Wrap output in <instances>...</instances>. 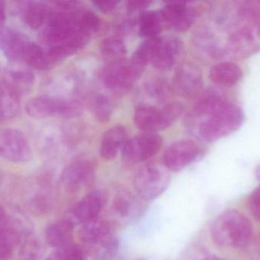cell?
<instances>
[{"mask_svg":"<svg viewBox=\"0 0 260 260\" xmlns=\"http://www.w3.org/2000/svg\"><path fill=\"white\" fill-rule=\"evenodd\" d=\"M252 235L251 222L238 210H227L220 214L211 229L215 244L225 248L245 247L251 240Z\"/></svg>","mask_w":260,"mask_h":260,"instance_id":"cell-1","label":"cell"},{"mask_svg":"<svg viewBox=\"0 0 260 260\" xmlns=\"http://www.w3.org/2000/svg\"><path fill=\"white\" fill-rule=\"evenodd\" d=\"M197 119L200 120L199 135L205 141L212 143L239 129L244 123V114L241 108L229 102L218 111Z\"/></svg>","mask_w":260,"mask_h":260,"instance_id":"cell-2","label":"cell"},{"mask_svg":"<svg viewBox=\"0 0 260 260\" xmlns=\"http://www.w3.org/2000/svg\"><path fill=\"white\" fill-rule=\"evenodd\" d=\"M183 104L172 102L162 108L151 105H140L134 113V122L145 133H157L171 127L183 114Z\"/></svg>","mask_w":260,"mask_h":260,"instance_id":"cell-3","label":"cell"},{"mask_svg":"<svg viewBox=\"0 0 260 260\" xmlns=\"http://www.w3.org/2000/svg\"><path fill=\"white\" fill-rule=\"evenodd\" d=\"M170 171L165 166L151 163L141 167L133 179V186L139 197L151 201L160 196L171 183Z\"/></svg>","mask_w":260,"mask_h":260,"instance_id":"cell-4","label":"cell"},{"mask_svg":"<svg viewBox=\"0 0 260 260\" xmlns=\"http://www.w3.org/2000/svg\"><path fill=\"white\" fill-rule=\"evenodd\" d=\"M79 104L52 96H40L30 99L25 111L35 119H44L53 116H74L79 114Z\"/></svg>","mask_w":260,"mask_h":260,"instance_id":"cell-5","label":"cell"},{"mask_svg":"<svg viewBox=\"0 0 260 260\" xmlns=\"http://www.w3.org/2000/svg\"><path fill=\"white\" fill-rule=\"evenodd\" d=\"M144 70L131 59L112 61L102 71V80L111 90H128L140 78Z\"/></svg>","mask_w":260,"mask_h":260,"instance_id":"cell-6","label":"cell"},{"mask_svg":"<svg viewBox=\"0 0 260 260\" xmlns=\"http://www.w3.org/2000/svg\"><path fill=\"white\" fill-rule=\"evenodd\" d=\"M163 138L157 133H145L128 139L122 148V158L130 165L146 161L157 154L161 148Z\"/></svg>","mask_w":260,"mask_h":260,"instance_id":"cell-7","label":"cell"},{"mask_svg":"<svg viewBox=\"0 0 260 260\" xmlns=\"http://www.w3.org/2000/svg\"><path fill=\"white\" fill-rule=\"evenodd\" d=\"M183 41L176 37H160L156 39L151 64L162 71L172 69L184 54Z\"/></svg>","mask_w":260,"mask_h":260,"instance_id":"cell-8","label":"cell"},{"mask_svg":"<svg viewBox=\"0 0 260 260\" xmlns=\"http://www.w3.org/2000/svg\"><path fill=\"white\" fill-rule=\"evenodd\" d=\"M0 155L13 163H24L31 158L30 145L18 129L9 128L0 133Z\"/></svg>","mask_w":260,"mask_h":260,"instance_id":"cell-9","label":"cell"},{"mask_svg":"<svg viewBox=\"0 0 260 260\" xmlns=\"http://www.w3.org/2000/svg\"><path fill=\"white\" fill-rule=\"evenodd\" d=\"M200 145L193 140L173 143L164 154V164L171 172H179L197 160L201 154Z\"/></svg>","mask_w":260,"mask_h":260,"instance_id":"cell-10","label":"cell"},{"mask_svg":"<svg viewBox=\"0 0 260 260\" xmlns=\"http://www.w3.org/2000/svg\"><path fill=\"white\" fill-rule=\"evenodd\" d=\"M94 166L87 160H78L69 164L62 171L61 181L67 192L77 193L92 183Z\"/></svg>","mask_w":260,"mask_h":260,"instance_id":"cell-11","label":"cell"},{"mask_svg":"<svg viewBox=\"0 0 260 260\" xmlns=\"http://www.w3.org/2000/svg\"><path fill=\"white\" fill-rule=\"evenodd\" d=\"M160 12L164 24L176 32H186L195 21V10L185 2L168 3Z\"/></svg>","mask_w":260,"mask_h":260,"instance_id":"cell-12","label":"cell"},{"mask_svg":"<svg viewBox=\"0 0 260 260\" xmlns=\"http://www.w3.org/2000/svg\"><path fill=\"white\" fill-rule=\"evenodd\" d=\"M203 78L198 67L190 64L180 66L174 77V86L180 96L192 97L203 88Z\"/></svg>","mask_w":260,"mask_h":260,"instance_id":"cell-13","label":"cell"},{"mask_svg":"<svg viewBox=\"0 0 260 260\" xmlns=\"http://www.w3.org/2000/svg\"><path fill=\"white\" fill-rule=\"evenodd\" d=\"M227 49L234 56L247 58L260 50L259 38L249 29L239 26L229 35Z\"/></svg>","mask_w":260,"mask_h":260,"instance_id":"cell-14","label":"cell"},{"mask_svg":"<svg viewBox=\"0 0 260 260\" xmlns=\"http://www.w3.org/2000/svg\"><path fill=\"white\" fill-rule=\"evenodd\" d=\"M105 205V197L99 190L87 194L72 209L71 218L75 224H82L98 218Z\"/></svg>","mask_w":260,"mask_h":260,"instance_id":"cell-15","label":"cell"},{"mask_svg":"<svg viewBox=\"0 0 260 260\" xmlns=\"http://www.w3.org/2000/svg\"><path fill=\"white\" fill-rule=\"evenodd\" d=\"M30 38L15 29H0V49L5 56L13 61H23Z\"/></svg>","mask_w":260,"mask_h":260,"instance_id":"cell-16","label":"cell"},{"mask_svg":"<svg viewBox=\"0 0 260 260\" xmlns=\"http://www.w3.org/2000/svg\"><path fill=\"white\" fill-rule=\"evenodd\" d=\"M115 235L114 226L106 220L97 218L81 225L78 238L84 247L106 241Z\"/></svg>","mask_w":260,"mask_h":260,"instance_id":"cell-17","label":"cell"},{"mask_svg":"<svg viewBox=\"0 0 260 260\" xmlns=\"http://www.w3.org/2000/svg\"><path fill=\"white\" fill-rule=\"evenodd\" d=\"M75 225L70 218L59 220L50 224L45 232L47 244L53 248L58 249L73 244Z\"/></svg>","mask_w":260,"mask_h":260,"instance_id":"cell-18","label":"cell"},{"mask_svg":"<svg viewBox=\"0 0 260 260\" xmlns=\"http://www.w3.org/2000/svg\"><path fill=\"white\" fill-rule=\"evenodd\" d=\"M128 140V133L125 127L116 125L105 132L101 143V156L106 160L116 158L120 150Z\"/></svg>","mask_w":260,"mask_h":260,"instance_id":"cell-19","label":"cell"},{"mask_svg":"<svg viewBox=\"0 0 260 260\" xmlns=\"http://www.w3.org/2000/svg\"><path fill=\"white\" fill-rule=\"evenodd\" d=\"M20 13L24 22L33 30L41 28L48 20L50 11L42 2H21Z\"/></svg>","mask_w":260,"mask_h":260,"instance_id":"cell-20","label":"cell"},{"mask_svg":"<svg viewBox=\"0 0 260 260\" xmlns=\"http://www.w3.org/2000/svg\"><path fill=\"white\" fill-rule=\"evenodd\" d=\"M209 79L217 85L233 86L243 76L241 67L234 63L222 62L216 64L209 72Z\"/></svg>","mask_w":260,"mask_h":260,"instance_id":"cell-21","label":"cell"},{"mask_svg":"<svg viewBox=\"0 0 260 260\" xmlns=\"http://www.w3.org/2000/svg\"><path fill=\"white\" fill-rule=\"evenodd\" d=\"M21 110V96L6 82H0V122L15 119Z\"/></svg>","mask_w":260,"mask_h":260,"instance_id":"cell-22","label":"cell"},{"mask_svg":"<svg viewBox=\"0 0 260 260\" xmlns=\"http://www.w3.org/2000/svg\"><path fill=\"white\" fill-rule=\"evenodd\" d=\"M163 25V18L157 11H142L139 16V34L147 39L158 37Z\"/></svg>","mask_w":260,"mask_h":260,"instance_id":"cell-23","label":"cell"},{"mask_svg":"<svg viewBox=\"0 0 260 260\" xmlns=\"http://www.w3.org/2000/svg\"><path fill=\"white\" fill-rule=\"evenodd\" d=\"M119 241L114 235L106 241L85 247V253L93 260H110L117 254Z\"/></svg>","mask_w":260,"mask_h":260,"instance_id":"cell-24","label":"cell"},{"mask_svg":"<svg viewBox=\"0 0 260 260\" xmlns=\"http://www.w3.org/2000/svg\"><path fill=\"white\" fill-rule=\"evenodd\" d=\"M9 80L6 83L19 96L29 94L35 85V76L30 72L12 71L9 73Z\"/></svg>","mask_w":260,"mask_h":260,"instance_id":"cell-25","label":"cell"},{"mask_svg":"<svg viewBox=\"0 0 260 260\" xmlns=\"http://www.w3.org/2000/svg\"><path fill=\"white\" fill-rule=\"evenodd\" d=\"M241 25L249 29L260 39V9L251 3L244 5L239 11Z\"/></svg>","mask_w":260,"mask_h":260,"instance_id":"cell-26","label":"cell"},{"mask_svg":"<svg viewBox=\"0 0 260 260\" xmlns=\"http://www.w3.org/2000/svg\"><path fill=\"white\" fill-rule=\"evenodd\" d=\"M21 241V236L15 227L9 226L0 232V260H9L14 248Z\"/></svg>","mask_w":260,"mask_h":260,"instance_id":"cell-27","label":"cell"},{"mask_svg":"<svg viewBox=\"0 0 260 260\" xmlns=\"http://www.w3.org/2000/svg\"><path fill=\"white\" fill-rule=\"evenodd\" d=\"M23 61L29 67L36 70H48L45 50L39 44L33 41L29 43L24 53Z\"/></svg>","mask_w":260,"mask_h":260,"instance_id":"cell-28","label":"cell"},{"mask_svg":"<svg viewBox=\"0 0 260 260\" xmlns=\"http://www.w3.org/2000/svg\"><path fill=\"white\" fill-rule=\"evenodd\" d=\"M100 50L102 54L113 59V61L123 59L127 52L123 41L115 37H110L104 39L101 44Z\"/></svg>","mask_w":260,"mask_h":260,"instance_id":"cell-29","label":"cell"},{"mask_svg":"<svg viewBox=\"0 0 260 260\" xmlns=\"http://www.w3.org/2000/svg\"><path fill=\"white\" fill-rule=\"evenodd\" d=\"M136 206L134 198L125 191L118 192L112 201V209L118 216L129 218L135 212Z\"/></svg>","mask_w":260,"mask_h":260,"instance_id":"cell-30","label":"cell"},{"mask_svg":"<svg viewBox=\"0 0 260 260\" xmlns=\"http://www.w3.org/2000/svg\"><path fill=\"white\" fill-rule=\"evenodd\" d=\"M44 260H87V253L82 246L71 244L56 249Z\"/></svg>","mask_w":260,"mask_h":260,"instance_id":"cell-31","label":"cell"},{"mask_svg":"<svg viewBox=\"0 0 260 260\" xmlns=\"http://www.w3.org/2000/svg\"><path fill=\"white\" fill-rule=\"evenodd\" d=\"M44 253V247L39 241L34 237H29L23 242L20 250L21 260H39Z\"/></svg>","mask_w":260,"mask_h":260,"instance_id":"cell-32","label":"cell"},{"mask_svg":"<svg viewBox=\"0 0 260 260\" xmlns=\"http://www.w3.org/2000/svg\"><path fill=\"white\" fill-rule=\"evenodd\" d=\"M91 108L95 117L102 122L108 121L112 112L111 102L108 98L102 95L94 97L91 103Z\"/></svg>","mask_w":260,"mask_h":260,"instance_id":"cell-33","label":"cell"},{"mask_svg":"<svg viewBox=\"0 0 260 260\" xmlns=\"http://www.w3.org/2000/svg\"><path fill=\"white\" fill-rule=\"evenodd\" d=\"M249 207L253 217L260 221V186L250 195Z\"/></svg>","mask_w":260,"mask_h":260,"instance_id":"cell-34","label":"cell"},{"mask_svg":"<svg viewBox=\"0 0 260 260\" xmlns=\"http://www.w3.org/2000/svg\"><path fill=\"white\" fill-rule=\"evenodd\" d=\"M93 4L99 10L104 12H109L117 7L118 2L115 1H94Z\"/></svg>","mask_w":260,"mask_h":260,"instance_id":"cell-35","label":"cell"},{"mask_svg":"<svg viewBox=\"0 0 260 260\" xmlns=\"http://www.w3.org/2000/svg\"><path fill=\"white\" fill-rule=\"evenodd\" d=\"M165 85L162 82H152L148 85V91L154 96H161L165 93Z\"/></svg>","mask_w":260,"mask_h":260,"instance_id":"cell-36","label":"cell"},{"mask_svg":"<svg viewBox=\"0 0 260 260\" xmlns=\"http://www.w3.org/2000/svg\"><path fill=\"white\" fill-rule=\"evenodd\" d=\"M151 4L150 2L147 1H132L128 3V7L130 10L132 11H137L142 10L148 7L149 5Z\"/></svg>","mask_w":260,"mask_h":260,"instance_id":"cell-37","label":"cell"},{"mask_svg":"<svg viewBox=\"0 0 260 260\" xmlns=\"http://www.w3.org/2000/svg\"><path fill=\"white\" fill-rule=\"evenodd\" d=\"M10 226V221L5 209L0 206V232Z\"/></svg>","mask_w":260,"mask_h":260,"instance_id":"cell-38","label":"cell"},{"mask_svg":"<svg viewBox=\"0 0 260 260\" xmlns=\"http://www.w3.org/2000/svg\"><path fill=\"white\" fill-rule=\"evenodd\" d=\"M6 6L4 2L0 1V29L6 21Z\"/></svg>","mask_w":260,"mask_h":260,"instance_id":"cell-39","label":"cell"},{"mask_svg":"<svg viewBox=\"0 0 260 260\" xmlns=\"http://www.w3.org/2000/svg\"><path fill=\"white\" fill-rule=\"evenodd\" d=\"M255 176H256V180L260 183V164L256 167V170H255Z\"/></svg>","mask_w":260,"mask_h":260,"instance_id":"cell-40","label":"cell"},{"mask_svg":"<svg viewBox=\"0 0 260 260\" xmlns=\"http://www.w3.org/2000/svg\"><path fill=\"white\" fill-rule=\"evenodd\" d=\"M202 260H225L221 259V258L215 257V256H209V257L204 258Z\"/></svg>","mask_w":260,"mask_h":260,"instance_id":"cell-41","label":"cell"},{"mask_svg":"<svg viewBox=\"0 0 260 260\" xmlns=\"http://www.w3.org/2000/svg\"><path fill=\"white\" fill-rule=\"evenodd\" d=\"M259 248L260 250V238H259Z\"/></svg>","mask_w":260,"mask_h":260,"instance_id":"cell-42","label":"cell"},{"mask_svg":"<svg viewBox=\"0 0 260 260\" xmlns=\"http://www.w3.org/2000/svg\"><path fill=\"white\" fill-rule=\"evenodd\" d=\"M0 70H1V65H0Z\"/></svg>","mask_w":260,"mask_h":260,"instance_id":"cell-43","label":"cell"},{"mask_svg":"<svg viewBox=\"0 0 260 260\" xmlns=\"http://www.w3.org/2000/svg\"><path fill=\"white\" fill-rule=\"evenodd\" d=\"M139 260H145V259H139Z\"/></svg>","mask_w":260,"mask_h":260,"instance_id":"cell-44","label":"cell"},{"mask_svg":"<svg viewBox=\"0 0 260 260\" xmlns=\"http://www.w3.org/2000/svg\"><path fill=\"white\" fill-rule=\"evenodd\" d=\"M259 4H260V2H259Z\"/></svg>","mask_w":260,"mask_h":260,"instance_id":"cell-45","label":"cell"}]
</instances>
